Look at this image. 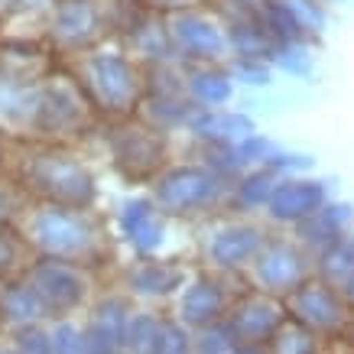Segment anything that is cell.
<instances>
[{"label":"cell","instance_id":"obj_1","mask_svg":"<svg viewBox=\"0 0 354 354\" xmlns=\"http://www.w3.org/2000/svg\"><path fill=\"white\" fill-rule=\"evenodd\" d=\"M20 237L26 241L32 257H53L78 267H97V260L108 254L104 234L91 212H78L68 205L39 202L26 208L20 218Z\"/></svg>","mask_w":354,"mask_h":354},{"label":"cell","instance_id":"obj_2","mask_svg":"<svg viewBox=\"0 0 354 354\" xmlns=\"http://www.w3.org/2000/svg\"><path fill=\"white\" fill-rule=\"evenodd\" d=\"M23 189L39 195L43 202L68 205L78 212H91L97 202V183L85 162L62 150H36L20 166Z\"/></svg>","mask_w":354,"mask_h":354},{"label":"cell","instance_id":"obj_3","mask_svg":"<svg viewBox=\"0 0 354 354\" xmlns=\"http://www.w3.org/2000/svg\"><path fill=\"white\" fill-rule=\"evenodd\" d=\"M82 82H85L88 104L108 114H130L143 95V75L137 62L118 49H97L82 59Z\"/></svg>","mask_w":354,"mask_h":354},{"label":"cell","instance_id":"obj_4","mask_svg":"<svg viewBox=\"0 0 354 354\" xmlns=\"http://www.w3.org/2000/svg\"><path fill=\"white\" fill-rule=\"evenodd\" d=\"M23 277L30 279L49 322L75 319L82 309L91 306V270L78 263H65L53 257H30Z\"/></svg>","mask_w":354,"mask_h":354},{"label":"cell","instance_id":"obj_5","mask_svg":"<svg viewBox=\"0 0 354 354\" xmlns=\"http://www.w3.org/2000/svg\"><path fill=\"white\" fill-rule=\"evenodd\" d=\"M227 189L231 185L212 169H205L202 162H179L156 172L150 198L160 205L162 215H198L225 202Z\"/></svg>","mask_w":354,"mask_h":354},{"label":"cell","instance_id":"obj_6","mask_svg":"<svg viewBox=\"0 0 354 354\" xmlns=\"http://www.w3.org/2000/svg\"><path fill=\"white\" fill-rule=\"evenodd\" d=\"M247 277L257 292H267L273 299H286L296 286H302L312 277V254L302 250L292 237L267 234L254 263L247 267Z\"/></svg>","mask_w":354,"mask_h":354},{"label":"cell","instance_id":"obj_7","mask_svg":"<svg viewBox=\"0 0 354 354\" xmlns=\"http://www.w3.org/2000/svg\"><path fill=\"white\" fill-rule=\"evenodd\" d=\"M286 306V315H290V322L302 325V328H309L312 335H319V338H335V335H344L348 332V322H351V302L344 299L342 292L322 283L319 277H309L302 286L283 299Z\"/></svg>","mask_w":354,"mask_h":354},{"label":"cell","instance_id":"obj_8","mask_svg":"<svg viewBox=\"0 0 354 354\" xmlns=\"http://www.w3.org/2000/svg\"><path fill=\"white\" fill-rule=\"evenodd\" d=\"M166 30H169L172 53L189 65H221V59L227 55L225 26L202 10L192 7L176 10L166 20Z\"/></svg>","mask_w":354,"mask_h":354},{"label":"cell","instance_id":"obj_9","mask_svg":"<svg viewBox=\"0 0 354 354\" xmlns=\"http://www.w3.org/2000/svg\"><path fill=\"white\" fill-rule=\"evenodd\" d=\"M237 292L241 290H231V277H221L215 270L192 273L183 292L176 296V319L192 332L212 328V325L225 322Z\"/></svg>","mask_w":354,"mask_h":354},{"label":"cell","instance_id":"obj_10","mask_svg":"<svg viewBox=\"0 0 354 354\" xmlns=\"http://www.w3.org/2000/svg\"><path fill=\"white\" fill-rule=\"evenodd\" d=\"M267 227H260L257 221H225V225L212 227V234L205 237L202 257L205 270H215L221 277H234V273H247V267L254 263L257 250L267 241Z\"/></svg>","mask_w":354,"mask_h":354},{"label":"cell","instance_id":"obj_11","mask_svg":"<svg viewBox=\"0 0 354 354\" xmlns=\"http://www.w3.org/2000/svg\"><path fill=\"white\" fill-rule=\"evenodd\" d=\"M290 322L286 306L283 299H273L267 292L257 290H244L237 292L231 309L225 315V328L231 332V338L237 342H250V344H270L273 335Z\"/></svg>","mask_w":354,"mask_h":354},{"label":"cell","instance_id":"obj_12","mask_svg":"<svg viewBox=\"0 0 354 354\" xmlns=\"http://www.w3.org/2000/svg\"><path fill=\"white\" fill-rule=\"evenodd\" d=\"M108 13L101 0H55L49 7V36L65 53H82L104 36Z\"/></svg>","mask_w":354,"mask_h":354},{"label":"cell","instance_id":"obj_13","mask_svg":"<svg viewBox=\"0 0 354 354\" xmlns=\"http://www.w3.org/2000/svg\"><path fill=\"white\" fill-rule=\"evenodd\" d=\"M325 202H332V183L328 179H309V176H286L279 179L270 195L263 215L273 225L296 227L309 215H315Z\"/></svg>","mask_w":354,"mask_h":354},{"label":"cell","instance_id":"obj_14","mask_svg":"<svg viewBox=\"0 0 354 354\" xmlns=\"http://www.w3.org/2000/svg\"><path fill=\"white\" fill-rule=\"evenodd\" d=\"M185 283H189V270L179 260H162V257H137L120 273L124 292L140 302L176 299Z\"/></svg>","mask_w":354,"mask_h":354},{"label":"cell","instance_id":"obj_15","mask_svg":"<svg viewBox=\"0 0 354 354\" xmlns=\"http://www.w3.org/2000/svg\"><path fill=\"white\" fill-rule=\"evenodd\" d=\"M118 234L137 257H156L166 244V215L150 195H133L118 208Z\"/></svg>","mask_w":354,"mask_h":354},{"label":"cell","instance_id":"obj_16","mask_svg":"<svg viewBox=\"0 0 354 354\" xmlns=\"http://www.w3.org/2000/svg\"><path fill=\"white\" fill-rule=\"evenodd\" d=\"M82 118H85V95H78V88H72L68 82H49L43 85L30 130L43 137H62V133H72L82 124Z\"/></svg>","mask_w":354,"mask_h":354},{"label":"cell","instance_id":"obj_17","mask_svg":"<svg viewBox=\"0 0 354 354\" xmlns=\"http://www.w3.org/2000/svg\"><path fill=\"white\" fill-rule=\"evenodd\" d=\"M39 95H43L39 78L10 65H0V124L30 130L39 108Z\"/></svg>","mask_w":354,"mask_h":354},{"label":"cell","instance_id":"obj_18","mask_svg":"<svg viewBox=\"0 0 354 354\" xmlns=\"http://www.w3.org/2000/svg\"><path fill=\"white\" fill-rule=\"evenodd\" d=\"M351 227H354L351 202H325L315 215H309L306 221H299V225L292 227V241L315 257L319 250L332 247L344 234H351Z\"/></svg>","mask_w":354,"mask_h":354},{"label":"cell","instance_id":"obj_19","mask_svg":"<svg viewBox=\"0 0 354 354\" xmlns=\"http://www.w3.org/2000/svg\"><path fill=\"white\" fill-rule=\"evenodd\" d=\"M189 133L195 140H202L205 147H234L250 133H257V124L244 111H195V118L189 120Z\"/></svg>","mask_w":354,"mask_h":354},{"label":"cell","instance_id":"obj_20","mask_svg":"<svg viewBox=\"0 0 354 354\" xmlns=\"http://www.w3.org/2000/svg\"><path fill=\"white\" fill-rule=\"evenodd\" d=\"M49 322L43 302L30 286V279L17 273V277L0 279V325L7 332L26 328V325H43Z\"/></svg>","mask_w":354,"mask_h":354},{"label":"cell","instance_id":"obj_21","mask_svg":"<svg viewBox=\"0 0 354 354\" xmlns=\"http://www.w3.org/2000/svg\"><path fill=\"white\" fill-rule=\"evenodd\" d=\"M183 85L185 97L202 111H215L234 97V82L225 65H189L183 72Z\"/></svg>","mask_w":354,"mask_h":354},{"label":"cell","instance_id":"obj_22","mask_svg":"<svg viewBox=\"0 0 354 354\" xmlns=\"http://www.w3.org/2000/svg\"><path fill=\"white\" fill-rule=\"evenodd\" d=\"M162 130L153 127H127L118 130L114 140H111V150H114V160L120 166H130L137 172H150L162 162Z\"/></svg>","mask_w":354,"mask_h":354},{"label":"cell","instance_id":"obj_23","mask_svg":"<svg viewBox=\"0 0 354 354\" xmlns=\"http://www.w3.org/2000/svg\"><path fill=\"white\" fill-rule=\"evenodd\" d=\"M277 183H279V176H273L270 169H247L231 183L227 198H231V205H234L237 212L254 215V212H263V208H267Z\"/></svg>","mask_w":354,"mask_h":354},{"label":"cell","instance_id":"obj_24","mask_svg":"<svg viewBox=\"0 0 354 354\" xmlns=\"http://www.w3.org/2000/svg\"><path fill=\"white\" fill-rule=\"evenodd\" d=\"M225 36H227V53H234V59H263L270 62V36L260 30L257 17H241L234 13L225 23Z\"/></svg>","mask_w":354,"mask_h":354},{"label":"cell","instance_id":"obj_25","mask_svg":"<svg viewBox=\"0 0 354 354\" xmlns=\"http://www.w3.org/2000/svg\"><path fill=\"white\" fill-rule=\"evenodd\" d=\"M351 273H354V234H344L342 241H335L332 247H325V250H319L312 257V277H319L338 292L351 279Z\"/></svg>","mask_w":354,"mask_h":354},{"label":"cell","instance_id":"obj_26","mask_svg":"<svg viewBox=\"0 0 354 354\" xmlns=\"http://www.w3.org/2000/svg\"><path fill=\"white\" fill-rule=\"evenodd\" d=\"M147 118L153 120V130H169V127H189L195 118V104L185 97V91H169V95H150L147 97Z\"/></svg>","mask_w":354,"mask_h":354},{"label":"cell","instance_id":"obj_27","mask_svg":"<svg viewBox=\"0 0 354 354\" xmlns=\"http://www.w3.org/2000/svg\"><path fill=\"white\" fill-rule=\"evenodd\" d=\"M130 315H133V299H130L127 292H101L97 299H91L85 319L104 325L111 335H118L120 342H124V332H127Z\"/></svg>","mask_w":354,"mask_h":354},{"label":"cell","instance_id":"obj_28","mask_svg":"<svg viewBox=\"0 0 354 354\" xmlns=\"http://www.w3.org/2000/svg\"><path fill=\"white\" fill-rule=\"evenodd\" d=\"M162 315L153 309H133L124 332V354H153L156 335H160Z\"/></svg>","mask_w":354,"mask_h":354},{"label":"cell","instance_id":"obj_29","mask_svg":"<svg viewBox=\"0 0 354 354\" xmlns=\"http://www.w3.org/2000/svg\"><path fill=\"white\" fill-rule=\"evenodd\" d=\"M270 65L292 78H306V75H312V68H315V55H312L309 43H273V49H270Z\"/></svg>","mask_w":354,"mask_h":354},{"label":"cell","instance_id":"obj_30","mask_svg":"<svg viewBox=\"0 0 354 354\" xmlns=\"http://www.w3.org/2000/svg\"><path fill=\"white\" fill-rule=\"evenodd\" d=\"M270 354H322V338L296 322H286L267 344Z\"/></svg>","mask_w":354,"mask_h":354},{"label":"cell","instance_id":"obj_31","mask_svg":"<svg viewBox=\"0 0 354 354\" xmlns=\"http://www.w3.org/2000/svg\"><path fill=\"white\" fill-rule=\"evenodd\" d=\"M30 263V247L13 227H0V279L17 277Z\"/></svg>","mask_w":354,"mask_h":354},{"label":"cell","instance_id":"obj_32","mask_svg":"<svg viewBox=\"0 0 354 354\" xmlns=\"http://www.w3.org/2000/svg\"><path fill=\"white\" fill-rule=\"evenodd\" d=\"M192 338H195V332L185 328L176 315H162L153 354H192Z\"/></svg>","mask_w":354,"mask_h":354},{"label":"cell","instance_id":"obj_33","mask_svg":"<svg viewBox=\"0 0 354 354\" xmlns=\"http://www.w3.org/2000/svg\"><path fill=\"white\" fill-rule=\"evenodd\" d=\"M279 147L273 143L270 137H263V133H250L247 140H241V143H234V160L241 169H260L263 162L277 153Z\"/></svg>","mask_w":354,"mask_h":354},{"label":"cell","instance_id":"obj_34","mask_svg":"<svg viewBox=\"0 0 354 354\" xmlns=\"http://www.w3.org/2000/svg\"><path fill=\"white\" fill-rule=\"evenodd\" d=\"M227 75L237 85H250V88H267L273 82V65L263 59H231L227 62Z\"/></svg>","mask_w":354,"mask_h":354},{"label":"cell","instance_id":"obj_35","mask_svg":"<svg viewBox=\"0 0 354 354\" xmlns=\"http://www.w3.org/2000/svg\"><path fill=\"white\" fill-rule=\"evenodd\" d=\"M7 342L17 354H53V342H49V322L43 325H26L17 332H7Z\"/></svg>","mask_w":354,"mask_h":354},{"label":"cell","instance_id":"obj_36","mask_svg":"<svg viewBox=\"0 0 354 354\" xmlns=\"http://www.w3.org/2000/svg\"><path fill=\"white\" fill-rule=\"evenodd\" d=\"M49 342H53V354H85L82 322H75V319L49 322Z\"/></svg>","mask_w":354,"mask_h":354},{"label":"cell","instance_id":"obj_37","mask_svg":"<svg viewBox=\"0 0 354 354\" xmlns=\"http://www.w3.org/2000/svg\"><path fill=\"white\" fill-rule=\"evenodd\" d=\"M82 338H85V354H124V342L111 335L104 325L82 319Z\"/></svg>","mask_w":354,"mask_h":354},{"label":"cell","instance_id":"obj_38","mask_svg":"<svg viewBox=\"0 0 354 354\" xmlns=\"http://www.w3.org/2000/svg\"><path fill=\"white\" fill-rule=\"evenodd\" d=\"M231 348H234V338L225 328V322L212 325V328H202L192 338V354H227Z\"/></svg>","mask_w":354,"mask_h":354},{"label":"cell","instance_id":"obj_39","mask_svg":"<svg viewBox=\"0 0 354 354\" xmlns=\"http://www.w3.org/2000/svg\"><path fill=\"white\" fill-rule=\"evenodd\" d=\"M312 156L309 153H290V150H277L273 156H270L260 169H270L273 176H279V179H286V176H302L306 169H312Z\"/></svg>","mask_w":354,"mask_h":354},{"label":"cell","instance_id":"obj_40","mask_svg":"<svg viewBox=\"0 0 354 354\" xmlns=\"http://www.w3.org/2000/svg\"><path fill=\"white\" fill-rule=\"evenodd\" d=\"M283 3L296 13V20H299L312 36H319V32L325 30V20H328V17H325V7L319 0H283Z\"/></svg>","mask_w":354,"mask_h":354},{"label":"cell","instance_id":"obj_41","mask_svg":"<svg viewBox=\"0 0 354 354\" xmlns=\"http://www.w3.org/2000/svg\"><path fill=\"white\" fill-rule=\"evenodd\" d=\"M23 218L20 195L13 185H0V227H13V221Z\"/></svg>","mask_w":354,"mask_h":354},{"label":"cell","instance_id":"obj_42","mask_svg":"<svg viewBox=\"0 0 354 354\" xmlns=\"http://www.w3.org/2000/svg\"><path fill=\"white\" fill-rule=\"evenodd\" d=\"M55 0H3L0 3V13H17V17H26V13H39L46 7H53Z\"/></svg>","mask_w":354,"mask_h":354},{"label":"cell","instance_id":"obj_43","mask_svg":"<svg viewBox=\"0 0 354 354\" xmlns=\"http://www.w3.org/2000/svg\"><path fill=\"white\" fill-rule=\"evenodd\" d=\"M227 354H270V348L267 344H250V342H237L234 348Z\"/></svg>","mask_w":354,"mask_h":354},{"label":"cell","instance_id":"obj_44","mask_svg":"<svg viewBox=\"0 0 354 354\" xmlns=\"http://www.w3.org/2000/svg\"><path fill=\"white\" fill-rule=\"evenodd\" d=\"M147 3H156V7H166V10H185V7H189V3H185V0H147Z\"/></svg>","mask_w":354,"mask_h":354},{"label":"cell","instance_id":"obj_45","mask_svg":"<svg viewBox=\"0 0 354 354\" xmlns=\"http://www.w3.org/2000/svg\"><path fill=\"white\" fill-rule=\"evenodd\" d=\"M342 296L351 302V309H354V273H351V279H348V283L342 286Z\"/></svg>","mask_w":354,"mask_h":354},{"label":"cell","instance_id":"obj_46","mask_svg":"<svg viewBox=\"0 0 354 354\" xmlns=\"http://www.w3.org/2000/svg\"><path fill=\"white\" fill-rule=\"evenodd\" d=\"M0 354H17V351H13V348H10V342H7V338L0 342Z\"/></svg>","mask_w":354,"mask_h":354},{"label":"cell","instance_id":"obj_47","mask_svg":"<svg viewBox=\"0 0 354 354\" xmlns=\"http://www.w3.org/2000/svg\"><path fill=\"white\" fill-rule=\"evenodd\" d=\"M344 335H348V342L354 344V312H351V322H348V332H344Z\"/></svg>","mask_w":354,"mask_h":354},{"label":"cell","instance_id":"obj_48","mask_svg":"<svg viewBox=\"0 0 354 354\" xmlns=\"http://www.w3.org/2000/svg\"><path fill=\"white\" fill-rule=\"evenodd\" d=\"M319 3H322V0H319Z\"/></svg>","mask_w":354,"mask_h":354},{"label":"cell","instance_id":"obj_49","mask_svg":"<svg viewBox=\"0 0 354 354\" xmlns=\"http://www.w3.org/2000/svg\"><path fill=\"white\" fill-rule=\"evenodd\" d=\"M0 3H3V0H0Z\"/></svg>","mask_w":354,"mask_h":354}]
</instances>
